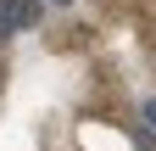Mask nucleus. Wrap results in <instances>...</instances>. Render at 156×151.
I'll return each mask as SVG.
<instances>
[{"instance_id": "obj_1", "label": "nucleus", "mask_w": 156, "mask_h": 151, "mask_svg": "<svg viewBox=\"0 0 156 151\" xmlns=\"http://www.w3.org/2000/svg\"><path fill=\"white\" fill-rule=\"evenodd\" d=\"M11 17H17V28H34L39 17H45V6H39V0H11Z\"/></svg>"}, {"instance_id": "obj_2", "label": "nucleus", "mask_w": 156, "mask_h": 151, "mask_svg": "<svg viewBox=\"0 0 156 151\" xmlns=\"http://www.w3.org/2000/svg\"><path fill=\"white\" fill-rule=\"evenodd\" d=\"M140 112H145V123H151V129H156V95H151V101H145V106H140Z\"/></svg>"}, {"instance_id": "obj_3", "label": "nucleus", "mask_w": 156, "mask_h": 151, "mask_svg": "<svg viewBox=\"0 0 156 151\" xmlns=\"http://www.w3.org/2000/svg\"><path fill=\"white\" fill-rule=\"evenodd\" d=\"M50 6H73V0H50Z\"/></svg>"}]
</instances>
